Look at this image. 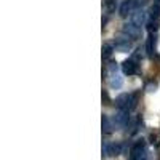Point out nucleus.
<instances>
[{"label": "nucleus", "instance_id": "4", "mask_svg": "<svg viewBox=\"0 0 160 160\" xmlns=\"http://www.w3.org/2000/svg\"><path fill=\"white\" fill-rule=\"evenodd\" d=\"M144 19H146V13L141 8H136L135 11L131 13V24L136 26V28L141 29V26L144 24Z\"/></svg>", "mask_w": 160, "mask_h": 160}, {"label": "nucleus", "instance_id": "11", "mask_svg": "<svg viewBox=\"0 0 160 160\" xmlns=\"http://www.w3.org/2000/svg\"><path fill=\"white\" fill-rule=\"evenodd\" d=\"M112 51H114V45L104 43V45H102V58H104V59H109V58L112 56Z\"/></svg>", "mask_w": 160, "mask_h": 160}, {"label": "nucleus", "instance_id": "10", "mask_svg": "<svg viewBox=\"0 0 160 160\" xmlns=\"http://www.w3.org/2000/svg\"><path fill=\"white\" fill-rule=\"evenodd\" d=\"M131 5H133L131 0H125V2L122 3V7H120V16H122V18H127L128 13H130V10H131Z\"/></svg>", "mask_w": 160, "mask_h": 160}, {"label": "nucleus", "instance_id": "12", "mask_svg": "<svg viewBox=\"0 0 160 160\" xmlns=\"http://www.w3.org/2000/svg\"><path fill=\"white\" fill-rule=\"evenodd\" d=\"M102 131H104V135H109V133H112V125H111V122H109L108 115H102Z\"/></svg>", "mask_w": 160, "mask_h": 160}, {"label": "nucleus", "instance_id": "5", "mask_svg": "<svg viewBox=\"0 0 160 160\" xmlns=\"http://www.w3.org/2000/svg\"><path fill=\"white\" fill-rule=\"evenodd\" d=\"M122 71H123V74H127V75H131V74H136L138 72V64H136V61L135 59H125L123 62H122Z\"/></svg>", "mask_w": 160, "mask_h": 160}, {"label": "nucleus", "instance_id": "15", "mask_svg": "<svg viewBox=\"0 0 160 160\" xmlns=\"http://www.w3.org/2000/svg\"><path fill=\"white\" fill-rule=\"evenodd\" d=\"M104 7H106V11H108V13H112V11H115V7H117V0H106V2H104Z\"/></svg>", "mask_w": 160, "mask_h": 160}, {"label": "nucleus", "instance_id": "18", "mask_svg": "<svg viewBox=\"0 0 160 160\" xmlns=\"http://www.w3.org/2000/svg\"><path fill=\"white\" fill-rule=\"evenodd\" d=\"M102 99H104V104H106V106L111 104V99H109V96H108V91H102Z\"/></svg>", "mask_w": 160, "mask_h": 160}, {"label": "nucleus", "instance_id": "1", "mask_svg": "<svg viewBox=\"0 0 160 160\" xmlns=\"http://www.w3.org/2000/svg\"><path fill=\"white\" fill-rule=\"evenodd\" d=\"M144 158V139H138L130 149V160H142Z\"/></svg>", "mask_w": 160, "mask_h": 160}, {"label": "nucleus", "instance_id": "9", "mask_svg": "<svg viewBox=\"0 0 160 160\" xmlns=\"http://www.w3.org/2000/svg\"><path fill=\"white\" fill-rule=\"evenodd\" d=\"M108 78H109V85L112 88H120V87H122V77H120L118 74L108 75Z\"/></svg>", "mask_w": 160, "mask_h": 160}, {"label": "nucleus", "instance_id": "7", "mask_svg": "<svg viewBox=\"0 0 160 160\" xmlns=\"http://www.w3.org/2000/svg\"><path fill=\"white\" fill-rule=\"evenodd\" d=\"M123 32H125V34H128V37H130V38H136V37H139V35H141V29H139V28H136V26H133L131 22L123 26Z\"/></svg>", "mask_w": 160, "mask_h": 160}, {"label": "nucleus", "instance_id": "19", "mask_svg": "<svg viewBox=\"0 0 160 160\" xmlns=\"http://www.w3.org/2000/svg\"><path fill=\"white\" fill-rule=\"evenodd\" d=\"M148 88H149V91H154V90H155V85H149Z\"/></svg>", "mask_w": 160, "mask_h": 160}, {"label": "nucleus", "instance_id": "16", "mask_svg": "<svg viewBox=\"0 0 160 160\" xmlns=\"http://www.w3.org/2000/svg\"><path fill=\"white\" fill-rule=\"evenodd\" d=\"M148 31L152 34V32H155V31H158V21L157 19H151L149 22H148Z\"/></svg>", "mask_w": 160, "mask_h": 160}, {"label": "nucleus", "instance_id": "2", "mask_svg": "<svg viewBox=\"0 0 160 160\" xmlns=\"http://www.w3.org/2000/svg\"><path fill=\"white\" fill-rule=\"evenodd\" d=\"M131 47H133V43H131L130 37H117V38L114 40V48H115L117 51L127 53V51L131 50Z\"/></svg>", "mask_w": 160, "mask_h": 160}, {"label": "nucleus", "instance_id": "13", "mask_svg": "<svg viewBox=\"0 0 160 160\" xmlns=\"http://www.w3.org/2000/svg\"><path fill=\"white\" fill-rule=\"evenodd\" d=\"M149 15H151V19H157L160 16V5H152L151 10H149Z\"/></svg>", "mask_w": 160, "mask_h": 160}, {"label": "nucleus", "instance_id": "17", "mask_svg": "<svg viewBox=\"0 0 160 160\" xmlns=\"http://www.w3.org/2000/svg\"><path fill=\"white\" fill-rule=\"evenodd\" d=\"M144 56V53H142V50L141 48H138L136 51H135V55H133V59H135V61H139L141 58Z\"/></svg>", "mask_w": 160, "mask_h": 160}, {"label": "nucleus", "instance_id": "14", "mask_svg": "<svg viewBox=\"0 0 160 160\" xmlns=\"http://www.w3.org/2000/svg\"><path fill=\"white\" fill-rule=\"evenodd\" d=\"M139 95H141V91H135V93L131 95V104H130V111L136 109V106H138V99H139Z\"/></svg>", "mask_w": 160, "mask_h": 160}, {"label": "nucleus", "instance_id": "3", "mask_svg": "<svg viewBox=\"0 0 160 160\" xmlns=\"http://www.w3.org/2000/svg\"><path fill=\"white\" fill-rule=\"evenodd\" d=\"M130 104H131V95L128 93H122L120 96H117L115 99V106L118 108V111H130Z\"/></svg>", "mask_w": 160, "mask_h": 160}, {"label": "nucleus", "instance_id": "8", "mask_svg": "<svg viewBox=\"0 0 160 160\" xmlns=\"http://www.w3.org/2000/svg\"><path fill=\"white\" fill-rule=\"evenodd\" d=\"M154 45H155V37L151 34V35L148 37V42H146V53H148L149 58L154 56Z\"/></svg>", "mask_w": 160, "mask_h": 160}, {"label": "nucleus", "instance_id": "6", "mask_svg": "<svg viewBox=\"0 0 160 160\" xmlns=\"http://www.w3.org/2000/svg\"><path fill=\"white\" fill-rule=\"evenodd\" d=\"M128 120H130V117H128V112L127 111H118L114 115V123L117 127H127L128 125Z\"/></svg>", "mask_w": 160, "mask_h": 160}]
</instances>
